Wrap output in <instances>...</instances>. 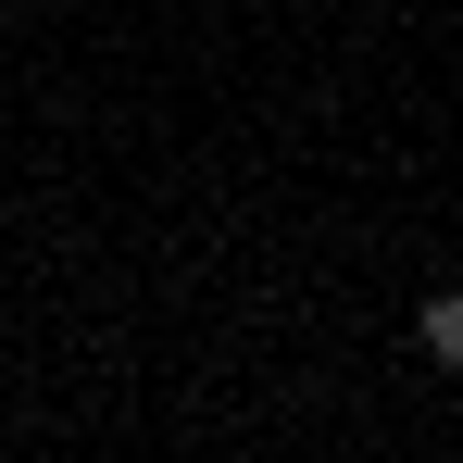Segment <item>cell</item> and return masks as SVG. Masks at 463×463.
<instances>
[{"label": "cell", "instance_id": "cell-1", "mask_svg": "<svg viewBox=\"0 0 463 463\" xmlns=\"http://www.w3.org/2000/svg\"><path fill=\"white\" fill-rule=\"evenodd\" d=\"M413 351H426V364H463V288L413 301Z\"/></svg>", "mask_w": 463, "mask_h": 463}]
</instances>
